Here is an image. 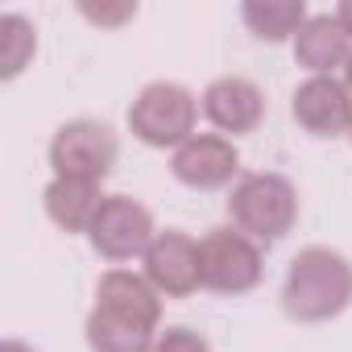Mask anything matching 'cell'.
Wrapping results in <instances>:
<instances>
[{
  "instance_id": "obj_1",
  "label": "cell",
  "mask_w": 352,
  "mask_h": 352,
  "mask_svg": "<svg viewBox=\"0 0 352 352\" xmlns=\"http://www.w3.org/2000/svg\"><path fill=\"white\" fill-rule=\"evenodd\" d=\"M352 302V261L336 249H302L282 282V311L294 323H327Z\"/></svg>"
},
{
  "instance_id": "obj_2",
  "label": "cell",
  "mask_w": 352,
  "mask_h": 352,
  "mask_svg": "<svg viewBox=\"0 0 352 352\" xmlns=\"http://www.w3.org/2000/svg\"><path fill=\"white\" fill-rule=\"evenodd\" d=\"M228 220L257 245H278L298 224V191L274 170L241 174L228 191Z\"/></svg>"
},
{
  "instance_id": "obj_3",
  "label": "cell",
  "mask_w": 352,
  "mask_h": 352,
  "mask_svg": "<svg viewBox=\"0 0 352 352\" xmlns=\"http://www.w3.org/2000/svg\"><path fill=\"white\" fill-rule=\"evenodd\" d=\"M199 96L183 83L157 79L149 87L137 91L133 108H129V129L137 141L153 145V149H179L195 137L199 124Z\"/></svg>"
},
{
  "instance_id": "obj_4",
  "label": "cell",
  "mask_w": 352,
  "mask_h": 352,
  "mask_svg": "<svg viewBox=\"0 0 352 352\" xmlns=\"http://www.w3.org/2000/svg\"><path fill=\"white\" fill-rule=\"evenodd\" d=\"M199 261H204V290H212V294H249L265 278L261 245L232 224L204 232Z\"/></svg>"
},
{
  "instance_id": "obj_5",
  "label": "cell",
  "mask_w": 352,
  "mask_h": 352,
  "mask_svg": "<svg viewBox=\"0 0 352 352\" xmlns=\"http://www.w3.org/2000/svg\"><path fill=\"white\" fill-rule=\"evenodd\" d=\"M120 157V141L104 120H67L50 141L54 179L104 183Z\"/></svg>"
},
{
  "instance_id": "obj_6",
  "label": "cell",
  "mask_w": 352,
  "mask_h": 352,
  "mask_svg": "<svg viewBox=\"0 0 352 352\" xmlns=\"http://www.w3.org/2000/svg\"><path fill=\"white\" fill-rule=\"evenodd\" d=\"M153 236H157L153 216L133 195H108L104 208L96 212L91 228H87L91 249L104 261H116V265L120 261H133V257H145V249L153 245Z\"/></svg>"
},
{
  "instance_id": "obj_7",
  "label": "cell",
  "mask_w": 352,
  "mask_h": 352,
  "mask_svg": "<svg viewBox=\"0 0 352 352\" xmlns=\"http://www.w3.org/2000/svg\"><path fill=\"white\" fill-rule=\"evenodd\" d=\"M149 286L162 298H191L204 286V261H199V241L187 236L183 228H166L153 236V245L141 257Z\"/></svg>"
},
{
  "instance_id": "obj_8",
  "label": "cell",
  "mask_w": 352,
  "mask_h": 352,
  "mask_svg": "<svg viewBox=\"0 0 352 352\" xmlns=\"http://www.w3.org/2000/svg\"><path fill=\"white\" fill-rule=\"evenodd\" d=\"M170 174L191 191H220L241 174V153L220 133H195L187 145L174 149Z\"/></svg>"
},
{
  "instance_id": "obj_9",
  "label": "cell",
  "mask_w": 352,
  "mask_h": 352,
  "mask_svg": "<svg viewBox=\"0 0 352 352\" xmlns=\"http://www.w3.org/2000/svg\"><path fill=\"white\" fill-rule=\"evenodd\" d=\"M294 120L311 137H348L352 129V91L336 75H311L294 87Z\"/></svg>"
},
{
  "instance_id": "obj_10",
  "label": "cell",
  "mask_w": 352,
  "mask_h": 352,
  "mask_svg": "<svg viewBox=\"0 0 352 352\" xmlns=\"http://www.w3.org/2000/svg\"><path fill=\"white\" fill-rule=\"evenodd\" d=\"M199 108L220 133L245 137V133L261 129V120H265V91L253 79L224 75V79L208 83V91L199 96Z\"/></svg>"
},
{
  "instance_id": "obj_11",
  "label": "cell",
  "mask_w": 352,
  "mask_h": 352,
  "mask_svg": "<svg viewBox=\"0 0 352 352\" xmlns=\"http://www.w3.org/2000/svg\"><path fill=\"white\" fill-rule=\"evenodd\" d=\"M96 307L149 331H157V319H162V294L149 286L145 274H133V270H108L96 286Z\"/></svg>"
},
{
  "instance_id": "obj_12",
  "label": "cell",
  "mask_w": 352,
  "mask_h": 352,
  "mask_svg": "<svg viewBox=\"0 0 352 352\" xmlns=\"http://www.w3.org/2000/svg\"><path fill=\"white\" fill-rule=\"evenodd\" d=\"M352 54V38L340 30L336 13H319L307 17V25L294 38V58L298 67H307L311 75H331L336 67H344Z\"/></svg>"
},
{
  "instance_id": "obj_13",
  "label": "cell",
  "mask_w": 352,
  "mask_h": 352,
  "mask_svg": "<svg viewBox=\"0 0 352 352\" xmlns=\"http://www.w3.org/2000/svg\"><path fill=\"white\" fill-rule=\"evenodd\" d=\"M104 191L100 183H79V179H54L42 195L46 204V216L63 228V232H87L96 212L104 208Z\"/></svg>"
},
{
  "instance_id": "obj_14",
  "label": "cell",
  "mask_w": 352,
  "mask_h": 352,
  "mask_svg": "<svg viewBox=\"0 0 352 352\" xmlns=\"http://www.w3.org/2000/svg\"><path fill=\"white\" fill-rule=\"evenodd\" d=\"M241 21L257 42H294L298 30L307 25V5L302 0H245Z\"/></svg>"
},
{
  "instance_id": "obj_15",
  "label": "cell",
  "mask_w": 352,
  "mask_h": 352,
  "mask_svg": "<svg viewBox=\"0 0 352 352\" xmlns=\"http://www.w3.org/2000/svg\"><path fill=\"white\" fill-rule=\"evenodd\" d=\"M153 344H157V336L149 327H137L120 315L91 307V315H87V348L91 352H153Z\"/></svg>"
},
{
  "instance_id": "obj_16",
  "label": "cell",
  "mask_w": 352,
  "mask_h": 352,
  "mask_svg": "<svg viewBox=\"0 0 352 352\" xmlns=\"http://www.w3.org/2000/svg\"><path fill=\"white\" fill-rule=\"evenodd\" d=\"M38 50V30L34 21H25L21 13H5L0 17V79H17Z\"/></svg>"
},
{
  "instance_id": "obj_17",
  "label": "cell",
  "mask_w": 352,
  "mask_h": 352,
  "mask_svg": "<svg viewBox=\"0 0 352 352\" xmlns=\"http://www.w3.org/2000/svg\"><path fill=\"white\" fill-rule=\"evenodd\" d=\"M153 352H212V344L195 327H166L153 344Z\"/></svg>"
},
{
  "instance_id": "obj_18",
  "label": "cell",
  "mask_w": 352,
  "mask_h": 352,
  "mask_svg": "<svg viewBox=\"0 0 352 352\" xmlns=\"http://www.w3.org/2000/svg\"><path fill=\"white\" fill-rule=\"evenodd\" d=\"M79 13L91 21V25H124V21H133L137 17V5H129V0H124V5H79Z\"/></svg>"
},
{
  "instance_id": "obj_19",
  "label": "cell",
  "mask_w": 352,
  "mask_h": 352,
  "mask_svg": "<svg viewBox=\"0 0 352 352\" xmlns=\"http://www.w3.org/2000/svg\"><path fill=\"white\" fill-rule=\"evenodd\" d=\"M336 21H340V30L352 38V0H344V5L336 9Z\"/></svg>"
},
{
  "instance_id": "obj_20",
  "label": "cell",
  "mask_w": 352,
  "mask_h": 352,
  "mask_svg": "<svg viewBox=\"0 0 352 352\" xmlns=\"http://www.w3.org/2000/svg\"><path fill=\"white\" fill-rule=\"evenodd\" d=\"M0 352H34V348L21 344V340H5V348H0Z\"/></svg>"
},
{
  "instance_id": "obj_21",
  "label": "cell",
  "mask_w": 352,
  "mask_h": 352,
  "mask_svg": "<svg viewBox=\"0 0 352 352\" xmlns=\"http://www.w3.org/2000/svg\"><path fill=\"white\" fill-rule=\"evenodd\" d=\"M344 83H348V91H352V54H348V63H344Z\"/></svg>"
},
{
  "instance_id": "obj_22",
  "label": "cell",
  "mask_w": 352,
  "mask_h": 352,
  "mask_svg": "<svg viewBox=\"0 0 352 352\" xmlns=\"http://www.w3.org/2000/svg\"><path fill=\"white\" fill-rule=\"evenodd\" d=\"M348 141H352V129H348Z\"/></svg>"
}]
</instances>
